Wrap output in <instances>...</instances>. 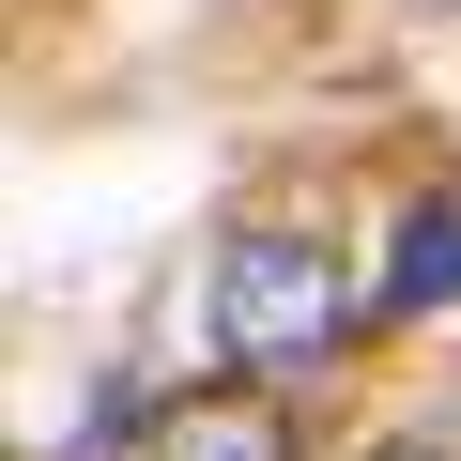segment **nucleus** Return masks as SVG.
<instances>
[{"label": "nucleus", "mask_w": 461, "mask_h": 461, "mask_svg": "<svg viewBox=\"0 0 461 461\" xmlns=\"http://www.w3.org/2000/svg\"><path fill=\"white\" fill-rule=\"evenodd\" d=\"M200 323H215V354H247V369H323L354 339V293H339L323 247H293V230H230L215 277H200Z\"/></svg>", "instance_id": "obj_1"}, {"label": "nucleus", "mask_w": 461, "mask_h": 461, "mask_svg": "<svg viewBox=\"0 0 461 461\" xmlns=\"http://www.w3.org/2000/svg\"><path fill=\"white\" fill-rule=\"evenodd\" d=\"M384 308H461V200H400V247H384Z\"/></svg>", "instance_id": "obj_2"}, {"label": "nucleus", "mask_w": 461, "mask_h": 461, "mask_svg": "<svg viewBox=\"0 0 461 461\" xmlns=\"http://www.w3.org/2000/svg\"><path fill=\"white\" fill-rule=\"evenodd\" d=\"M154 461H293V446H277L262 400H185V415L154 430Z\"/></svg>", "instance_id": "obj_3"}, {"label": "nucleus", "mask_w": 461, "mask_h": 461, "mask_svg": "<svg viewBox=\"0 0 461 461\" xmlns=\"http://www.w3.org/2000/svg\"><path fill=\"white\" fill-rule=\"evenodd\" d=\"M384 461H430V446H384Z\"/></svg>", "instance_id": "obj_4"}]
</instances>
